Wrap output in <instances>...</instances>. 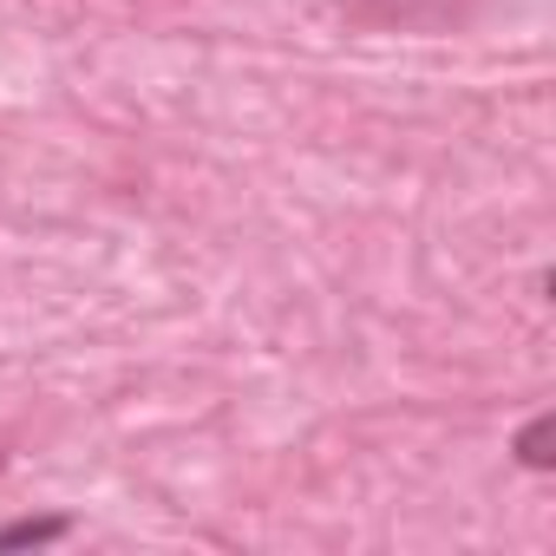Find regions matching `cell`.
Here are the masks:
<instances>
[{"instance_id":"6da1fadb","label":"cell","mask_w":556,"mask_h":556,"mask_svg":"<svg viewBox=\"0 0 556 556\" xmlns=\"http://www.w3.org/2000/svg\"><path fill=\"white\" fill-rule=\"evenodd\" d=\"M380 21H458L471 0H367Z\"/></svg>"},{"instance_id":"7a4b0ae2","label":"cell","mask_w":556,"mask_h":556,"mask_svg":"<svg viewBox=\"0 0 556 556\" xmlns=\"http://www.w3.org/2000/svg\"><path fill=\"white\" fill-rule=\"evenodd\" d=\"M549 439H556V419H549V413H536V419H530V426L517 432V458H523L530 471H549V465H556Z\"/></svg>"},{"instance_id":"3957f363","label":"cell","mask_w":556,"mask_h":556,"mask_svg":"<svg viewBox=\"0 0 556 556\" xmlns=\"http://www.w3.org/2000/svg\"><path fill=\"white\" fill-rule=\"evenodd\" d=\"M73 523L66 517H21V523H8L0 530V549H27V543H53V536H66Z\"/></svg>"}]
</instances>
